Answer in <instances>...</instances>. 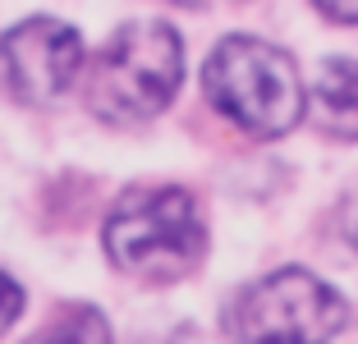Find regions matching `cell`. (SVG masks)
Here are the masks:
<instances>
[{
    "label": "cell",
    "mask_w": 358,
    "mask_h": 344,
    "mask_svg": "<svg viewBox=\"0 0 358 344\" xmlns=\"http://www.w3.org/2000/svg\"><path fill=\"white\" fill-rule=\"evenodd\" d=\"M83 42L69 23L28 19L0 37V87L23 106H46L78 78Z\"/></svg>",
    "instance_id": "5b68a950"
},
{
    "label": "cell",
    "mask_w": 358,
    "mask_h": 344,
    "mask_svg": "<svg viewBox=\"0 0 358 344\" xmlns=\"http://www.w3.org/2000/svg\"><path fill=\"white\" fill-rule=\"evenodd\" d=\"M106 252L120 271L170 280L202 252V220L184 188H134L106 220Z\"/></svg>",
    "instance_id": "7a4b0ae2"
},
{
    "label": "cell",
    "mask_w": 358,
    "mask_h": 344,
    "mask_svg": "<svg viewBox=\"0 0 358 344\" xmlns=\"http://www.w3.org/2000/svg\"><path fill=\"white\" fill-rule=\"evenodd\" d=\"M202 87L216 110L257 138L285 134L303 115V83L294 60L257 37H225L202 69Z\"/></svg>",
    "instance_id": "6da1fadb"
},
{
    "label": "cell",
    "mask_w": 358,
    "mask_h": 344,
    "mask_svg": "<svg viewBox=\"0 0 358 344\" xmlns=\"http://www.w3.org/2000/svg\"><path fill=\"white\" fill-rule=\"evenodd\" d=\"M322 14L336 23H358V5H322Z\"/></svg>",
    "instance_id": "9c48e42d"
},
{
    "label": "cell",
    "mask_w": 358,
    "mask_h": 344,
    "mask_svg": "<svg viewBox=\"0 0 358 344\" xmlns=\"http://www.w3.org/2000/svg\"><path fill=\"white\" fill-rule=\"evenodd\" d=\"M349 308L313 271H275L248 285L230 308V331L243 344H331Z\"/></svg>",
    "instance_id": "277c9868"
},
{
    "label": "cell",
    "mask_w": 358,
    "mask_h": 344,
    "mask_svg": "<svg viewBox=\"0 0 358 344\" xmlns=\"http://www.w3.org/2000/svg\"><path fill=\"white\" fill-rule=\"evenodd\" d=\"M23 313V289L10 280V275H0V331Z\"/></svg>",
    "instance_id": "ba28073f"
},
{
    "label": "cell",
    "mask_w": 358,
    "mask_h": 344,
    "mask_svg": "<svg viewBox=\"0 0 358 344\" xmlns=\"http://www.w3.org/2000/svg\"><path fill=\"white\" fill-rule=\"evenodd\" d=\"M317 124L336 138H358V64L349 60H327L317 73L313 92Z\"/></svg>",
    "instance_id": "8992f818"
},
{
    "label": "cell",
    "mask_w": 358,
    "mask_h": 344,
    "mask_svg": "<svg viewBox=\"0 0 358 344\" xmlns=\"http://www.w3.org/2000/svg\"><path fill=\"white\" fill-rule=\"evenodd\" d=\"M28 344H110V326L96 308H69Z\"/></svg>",
    "instance_id": "52a82bcc"
},
{
    "label": "cell",
    "mask_w": 358,
    "mask_h": 344,
    "mask_svg": "<svg viewBox=\"0 0 358 344\" xmlns=\"http://www.w3.org/2000/svg\"><path fill=\"white\" fill-rule=\"evenodd\" d=\"M179 73H184V46L166 23H138L124 28L115 42L101 51L87 78V106L101 120L138 124L166 110L175 96Z\"/></svg>",
    "instance_id": "3957f363"
}]
</instances>
